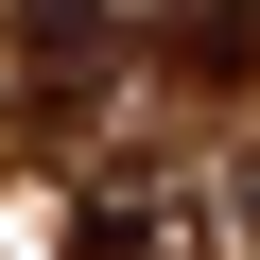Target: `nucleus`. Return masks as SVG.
I'll list each match as a JSON object with an SVG mask.
<instances>
[{
  "label": "nucleus",
  "instance_id": "nucleus-1",
  "mask_svg": "<svg viewBox=\"0 0 260 260\" xmlns=\"http://www.w3.org/2000/svg\"><path fill=\"white\" fill-rule=\"evenodd\" d=\"M208 243V208H191V174H156V156H104L87 191H70V260H191Z\"/></svg>",
  "mask_w": 260,
  "mask_h": 260
},
{
  "label": "nucleus",
  "instance_id": "nucleus-2",
  "mask_svg": "<svg viewBox=\"0 0 260 260\" xmlns=\"http://www.w3.org/2000/svg\"><path fill=\"white\" fill-rule=\"evenodd\" d=\"M156 52H174V70H208V87H243V70H260V0H174Z\"/></svg>",
  "mask_w": 260,
  "mask_h": 260
},
{
  "label": "nucleus",
  "instance_id": "nucleus-3",
  "mask_svg": "<svg viewBox=\"0 0 260 260\" xmlns=\"http://www.w3.org/2000/svg\"><path fill=\"white\" fill-rule=\"evenodd\" d=\"M18 70L35 87H87L104 70V0H18Z\"/></svg>",
  "mask_w": 260,
  "mask_h": 260
}]
</instances>
